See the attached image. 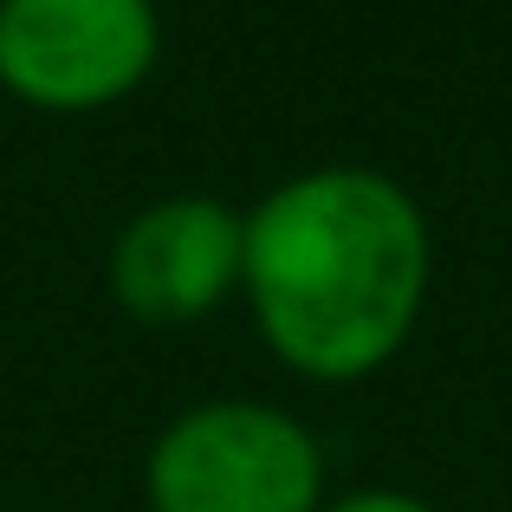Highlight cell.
I'll list each match as a JSON object with an SVG mask.
<instances>
[{
	"label": "cell",
	"mask_w": 512,
	"mask_h": 512,
	"mask_svg": "<svg viewBox=\"0 0 512 512\" xmlns=\"http://www.w3.org/2000/svg\"><path fill=\"white\" fill-rule=\"evenodd\" d=\"M318 512H441V506H428L422 493H402V487H357V493L325 500Z\"/></svg>",
	"instance_id": "5"
},
{
	"label": "cell",
	"mask_w": 512,
	"mask_h": 512,
	"mask_svg": "<svg viewBox=\"0 0 512 512\" xmlns=\"http://www.w3.org/2000/svg\"><path fill=\"white\" fill-rule=\"evenodd\" d=\"M240 260H247V208L182 188V195L143 201L117 227L104 279L137 325L182 331L240 299Z\"/></svg>",
	"instance_id": "4"
},
{
	"label": "cell",
	"mask_w": 512,
	"mask_h": 512,
	"mask_svg": "<svg viewBox=\"0 0 512 512\" xmlns=\"http://www.w3.org/2000/svg\"><path fill=\"white\" fill-rule=\"evenodd\" d=\"M156 59V0H0V91L33 111H111L150 85Z\"/></svg>",
	"instance_id": "3"
},
{
	"label": "cell",
	"mask_w": 512,
	"mask_h": 512,
	"mask_svg": "<svg viewBox=\"0 0 512 512\" xmlns=\"http://www.w3.org/2000/svg\"><path fill=\"white\" fill-rule=\"evenodd\" d=\"M150 512H318L325 441L260 396H208L169 415L143 454Z\"/></svg>",
	"instance_id": "2"
},
{
	"label": "cell",
	"mask_w": 512,
	"mask_h": 512,
	"mask_svg": "<svg viewBox=\"0 0 512 512\" xmlns=\"http://www.w3.org/2000/svg\"><path fill=\"white\" fill-rule=\"evenodd\" d=\"M435 286L428 214L396 175L318 163L247 208L240 299L260 344L305 383H363L409 350Z\"/></svg>",
	"instance_id": "1"
}]
</instances>
